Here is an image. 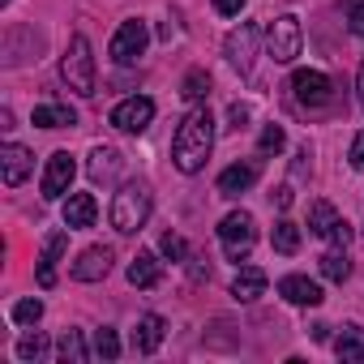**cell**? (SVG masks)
Returning a JSON list of instances; mask_svg holds the SVG:
<instances>
[{"instance_id":"5b68a950","label":"cell","mask_w":364,"mask_h":364,"mask_svg":"<svg viewBox=\"0 0 364 364\" xmlns=\"http://www.w3.org/2000/svg\"><path fill=\"white\" fill-rule=\"evenodd\" d=\"M300 43H304V35H300V22H296L291 14H283V18L270 22V31H266V52H270L274 65H291V60L300 56Z\"/></svg>"},{"instance_id":"e0dca14e","label":"cell","mask_w":364,"mask_h":364,"mask_svg":"<svg viewBox=\"0 0 364 364\" xmlns=\"http://www.w3.org/2000/svg\"><path fill=\"white\" fill-rule=\"evenodd\" d=\"M163 334H167V321H163L159 313H146V317L137 321V330H133V351H141V355H150V351H159V343H163Z\"/></svg>"},{"instance_id":"8d00e7d4","label":"cell","mask_w":364,"mask_h":364,"mask_svg":"<svg viewBox=\"0 0 364 364\" xmlns=\"http://www.w3.org/2000/svg\"><path fill=\"white\" fill-rule=\"evenodd\" d=\"M270 202H274L279 210H287V206H291V189H287V185H283V189H274V193H270Z\"/></svg>"},{"instance_id":"836d02e7","label":"cell","mask_w":364,"mask_h":364,"mask_svg":"<svg viewBox=\"0 0 364 364\" xmlns=\"http://www.w3.org/2000/svg\"><path fill=\"white\" fill-rule=\"evenodd\" d=\"M245 9V0H215V14H223V18H236Z\"/></svg>"},{"instance_id":"277c9868","label":"cell","mask_w":364,"mask_h":364,"mask_svg":"<svg viewBox=\"0 0 364 364\" xmlns=\"http://www.w3.org/2000/svg\"><path fill=\"white\" fill-rule=\"evenodd\" d=\"M291 99H296V107H304V112H321V107H330V99H334V82H330L326 73H317V69H296V73H291Z\"/></svg>"},{"instance_id":"4dcf8cb0","label":"cell","mask_w":364,"mask_h":364,"mask_svg":"<svg viewBox=\"0 0 364 364\" xmlns=\"http://www.w3.org/2000/svg\"><path fill=\"white\" fill-rule=\"evenodd\" d=\"M39 317H43V300H18L14 304V321L18 326H35Z\"/></svg>"},{"instance_id":"d6a6232c","label":"cell","mask_w":364,"mask_h":364,"mask_svg":"<svg viewBox=\"0 0 364 364\" xmlns=\"http://www.w3.org/2000/svg\"><path fill=\"white\" fill-rule=\"evenodd\" d=\"M343 9H347V26H351V35H364V0H343Z\"/></svg>"},{"instance_id":"f1b7e54d","label":"cell","mask_w":364,"mask_h":364,"mask_svg":"<svg viewBox=\"0 0 364 364\" xmlns=\"http://www.w3.org/2000/svg\"><path fill=\"white\" fill-rule=\"evenodd\" d=\"M283 146H287L283 124H266V129H262V137H257V150H262V154H279Z\"/></svg>"},{"instance_id":"1f68e13d","label":"cell","mask_w":364,"mask_h":364,"mask_svg":"<svg viewBox=\"0 0 364 364\" xmlns=\"http://www.w3.org/2000/svg\"><path fill=\"white\" fill-rule=\"evenodd\" d=\"M159 253H163L167 262H180V257H185V253H189V245H185V240H180L176 232H167V236L159 240Z\"/></svg>"},{"instance_id":"52a82bcc","label":"cell","mask_w":364,"mask_h":364,"mask_svg":"<svg viewBox=\"0 0 364 364\" xmlns=\"http://www.w3.org/2000/svg\"><path fill=\"white\" fill-rule=\"evenodd\" d=\"M146 43H150L146 22H141V18H129V22H120V31L112 35L107 56H112L116 65H133V60H141V56H146Z\"/></svg>"},{"instance_id":"9c48e42d","label":"cell","mask_w":364,"mask_h":364,"mask_svg":"<svg viewBox=\"0 0 364 364\" xmlns=\"http://www.w3.org/2000/svg\"><path fill=\"white\" fill-rule=\"evenodd\" d=\"M150 120H154V103H150L146 95L120 99V103L112 107V124H116L120 133H146V129H150Z\"/></svg>"},{"instance_id":"d6986e66","label":"cell","mask_w":364,"mask_h":364,"mask_svg":"<svg viewBox=\"0 0 364 364\" xmlns=\"http://www.w3.org/2000/svg\"><path fill=\"white\" fill-rule=\"evenodd\" d=\"M86 171H90L95 185H107V180H116V171H120V150H112V146H95Z\"/></svg>"},{"instance_id":"7a4b0ae2","label":"cell","mask_w":364,"mask_h":364,"mask_svg":"<svg viewBox=\"0 0 364 364\" xmlns=\"http://www.w3.org/2000/svg\"><path fill=\"white\" fill-rule=\"evenodd\" d=\"M60 77L73 95L90 99L95 95V56H90V39L86 35H73L65 56H60Z\"/></svg>"},{"instance_id":"6da1fadb","label":"cell","mask_w":364,"mask_h":364,"mask_svg":"<svg viewBox=\"0 0 364 364\" xmlns=\"http://www.w3.org/2000/svg\"><path fill=\"white\" fill-rule=\"evenodd\" d=\"M210 150H215V116L206 107H193L185 120H180L176 137H171V163L185 176H193V171L206 167Z\"/></svg>"},{"instance_id":"ba28073f","label":"cell","mask_w":364,"mask_h":364,"mask_svg":"<svg viewBox=\"0 0 364 364\" xmlns=\"http://www.w3.org/2000/svg\"><path fill=\"white\" fill-rule=\"evenodd\" d=\"M73 176H77V163H73V154H69V150H56V154L48 159V167H43L39 193H43L48 202L65 198V193H69V185H73Z\"/></svg>"},{"instance_id":"7402d4cb","label":"cell","mask_w":364,"mask_h":364,"mask_svg":"<svg viewBox=\"0 0 364 364\" xmlns=\"http://www.w3.org/2000/svg\"><path fill=\"white\" fill-rule=\"evenodd\" d=\"M262 291H266V270H257V266H245V270L232 279V296H236L240 304H253Z\"/></svg>"},{"instance_id":"e575fe53","label":"cell","mask_w":364,"mask_h":364,"mask_svg":"<svg viewBox=\"0 0 364 364\" xmlns=\"http://www.w3.org/2000/svg\"><path fill=\"white\" fill-rule=\"evenodd\" d=\"M228 120H232V129H245V124H249V107H245V103H232Z\"/></svg>"},{"instance_id":"ffe728a7","label":"cell","mask_w":364,"mask_h":364,"mask_svg":"<svg viewBox=\"0 0 364 364\" xmlns=\"http://www.w3.org/2000/svg\"><path fill=\"white\" fill-rule=\"evenodd\" d=\"M31 120H35L39 129H73V124H77V112H73L69 103H39Z\"/></svg>"},{"instance_id":"3957f363","label":"cell","mask_w":364,"mask_h":364,"mask_svg":"<svg viewBox=\"0 0 364 364\" xmlns=\"http://www.w3.org/2000/svg\"><path fill=\"white\" fill-rule=\"evenodd\" d=\"M150 206H154V198H150L146 185H124V189L112 198V228L124 232V236L141 232L146 219H150Z\"/></svg>"},{"instance_id":"603a6c76","label":"cell","mask_w":364,"mask_h":364,"mask_svg":"<svg viewBox=\"0 0 364 364\" xmlns=\"http://www.w3.org/2000/svg\"><path fill=\"white\" fill-rule=\"evenodd\" d=\"M334 355L338 360H364V330L360 326H343V334L334 338Z\"/></svg>"},{"instance_id":"30bf717a","label":"cell","mask_w":364,"mask_h":364,"mask_svg":"<svg viewBox=\"0 0 364 364\" xmlns=\"http://www.w3.org/2000/svg\"><path fill=\"white\" fill-rule=\"evenodd\" d=\"M223 52H228V65H232L236 73H253V56H257V26H253V22H240V31H232V35H228Z\"/></svg>"},{"instance_id":"2e32d148","label":"cell","mask_w":364,"mask_h":364,"mask_svg":"<svg viewBox=\"0 0 364 364\" xmlns=\"http://www.w3.org/2000/svg\"><path fill=\"white\" fill-rule=\"evenodd\" d=\"M257 176H262L257 163H232V167L219 171V193H223V198H240L245 189L257 185Z\"/></svg>"},{"instance_id":"4fadbf2b","label":"cell","mask_w":364,"mask_h":364,"mask_svg":"<svg viewBox=\"0 0 364 364\" xmlns=\"http://www.w3.org/2000/svg\"><path fill=\"white\" fill-rule=\"evenodd\" d=\"M65 249H69V232H52L43 240V253H39V266H35L39 287H56V262L65 257Z\"/></svg>"},{"instance_id":"5bb4252c","label":"cell","mask_w":364,"mask_h":364,"mask_svg":"<svg viewBox=\"0 0 364 364\" xmlns=\"http://www.w3.org/2000/svg\"><path fill=\"white\" fill-rule=\"evenodd\" d=\"M31 167H35V154H31L26 146L9 141L5 150H0V171H5V185H9V189H18V185H22V180L31 176Z\"/></svg>"},{"instance_id":"9a60e30c","label":"cell","mask_w":364,"mask_h":364,"mask_svg":"<svg viewBox=\"0 0 364 364\" xmlns=\"http://www.w3.org/2000/svg\"><path fill=\"white\" fill-rule=\"evenodd\" d=\"M279 296L287 300V304H300V309H317L326 296H321V287L313 283V279H304V274H287V279H279Z\"/></svg>"},{"instance_id":"ac0fdd59","label":"cell","mask_w":364,"mask_h":364,"mask_svg":"<svg viewBox=\"0 0 364 364\" xmlns=\"http://www.w3.org/2000/svg\"><path fill=\"white\" fill-rule=\"evenodd\" d=\"M95 219H99V202L90 193H73L65 202V228H95Z\"/></svg>"},{"instance_id":"d590c367","label":"cell","mask_w":364,"mask_h":364,"mask_svg":"<svg viewBox=\"0 0 364 364\" xmlns=\"http://www.w3.org/2000/svg\"><path fill=\"white\" fill-rule=\"evenodd\" d=\"M351 167H360L364 171V129L355 133V141H351Z\"/></svg>"},{"instance_id":"7c38bea8","label":"cell","mask_w":364,"mask_h":364,"mask_svg":"<svg viewBox=\"0 0 364 364\" xmlns=\"http://www.w3.org/2000/svg\"><path fill=\"white\" fill-rule=\"evenodd\" d=\"M112 249L107 245H90L77 262H73V279L77 283H99V279H107V270H112Z\"/></svg>"},{"instance_id":"8992f818","label":"cell","mask_w":364,"mask_h":364,"mask_svg":"<svg viewBox=\"0 0 364 364\" xmlns=\"http://www.w3.org/2000/svg\"><path fill=\"white\" fill-rule=\"evenodd\" d=\"M219 240H223V249H228L232 262H245L249 249H253V240H257V223H253V215H249V210H232V215L219 223Z\"/></svg>"},{"instance_id":"4316f807","label":"cell","mask_w":364,"mask_h":364,"mask_svg":"<svg viewBox=\"0 0 364 364\" xmlns=\"http://www.w3.org/2000/svg\"><path fill=\"white\" fill-rule=\"evenodd\" d=\"M56 355H60L65 364H86V360H90V351H86V343H82V334H77V330H69V334L60 338Z\"/></svg>"},{"instance_id":"d4e9b609","label":"cell","mask_w":364,"mask_h":364,"mask_svg":"<svg viewBox=\"0 0 364 364\" xmlns=\"http://www.w3.org/2000/svg\"><path fill=\"white\" fill-rule=\"evenodd\" d=\"M206 95H210V77H206V69H189L185 82H180V99H185V103H202Z\"/></svg>"},{"instance_id":"44dd1931","label":"cell","mask_w":364,"mask_h":364,"mask_svg":"<svg viewBox=\"0 0 364 364\" xmlns=\"http://www.w3.org/2000/svg\"><path fill=\"white\" fill-rule=\"evenodd\" d=\"M159 279H163V262L154 253H137L129 262V283L133 287H159Z\"/></svg>"},{"instance_id":"83f0119b","label":"cell","mask_w":364,"mask_h":364,"mask_svg":"<svg viewBox=\"0 0 364 364\" xmlns=\"http://www.w3.org/2000/svg\"><path fill=\"white\" fill-rule=\"evenodd\" d=\"M43 351H48V338H43L39 330H31V334H22V338H18V360H22V364L43 360Z\"/></svg>"},{"instance_id":"8fae6325","label":"cell","mask_w":364,"mask_h":364,"mask_svg":"<svg viewBox=\"0 0 364 364\" xmlns=\"http://www.w3.org/2000/svg\"><path fill=\"white\" fill-rule=\"evenodd\" d=\"M309 232L321 236V240H330V245H347V240H351V223H343L330 202H313V210H309Z\"/></svg>"},{"instance_id":"74e56055","label":"cell","mask_w":364,"mask_h":364,"mask_svg":"<svg viewBox=\"0 0 364 364\" xmlns=\"http://www.w3.org/2000/svg\"><path fill=\"white\" fill-rule=\"evenodd\" d=\"M355 90H360V107H364V60H360V82H355Z\"/></svg>"},{"instance_id":"484cf974","label":"cell","mask_w":364,"mask_h":364,"mask_svg":"<svg viewBox=\"0 0 364 364\" xmlns=\"http://www.w3.org/2000/svg\"><path fill=\"white\" fill-rule=\"evenodd\" d=\"M321 274H326L330 283H347V274H351V262H347V253H338V249L321 253Z\"/></svg>"},{"instance_id":"f546056e","label":"cell","mask_w":364,"mask_h":364,"mask_svg":"<svg viewBox=\"0 0 364 364\" xmlns=\"http://www.w3.org/2000/svg\"><path fill=\"white\" fill-rule=\"evenodd\" d=\"M95 355L99 360H116L120 355V338H116V330H95Z\"/></svg>"},{"instance_id":"cb8c5ba5","label":"cell","mask_w":364,"mask_h":364,"mask_svg":"<svg viewBox=\"0 0 364 364\" xmlns=\"http://www.w3.org/2000/svg\"><path fill=\"white\" fill-rule=\"evenodd\" d=\"M270 245H274V253L291 257V253L300 249V228H296L291 219H279V223H274V232H270Z\"/></svg>"}]
</instances>
